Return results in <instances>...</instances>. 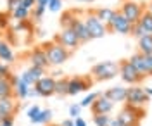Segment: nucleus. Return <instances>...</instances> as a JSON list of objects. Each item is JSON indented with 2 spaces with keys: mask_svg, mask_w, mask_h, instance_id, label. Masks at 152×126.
<instances>
[{
  "mask_svg": "<svg viewBox=\"0 0 152 126\" xmlns=\"http://www.w3.org/2000/svg\"><path fill=\"white\" fill-rule=\"evenodd\" d=\"M119 74V62L116 60H102L92 68V76L95 81H109Z\"/></svg>",
  "mask_w": 152,
  "mask_h": 126,
  "instance_id": "obj_1",
  "label": "nucleus"
},
{
  "mask_svg": "<svg viewBox=\"0 0 152 126\" xmlns=\"http://www.w3.org/2000/svg\"><path fill=\"white\" fill-rule=\"evenodd\" d=\"M42 47L45 49V54H47V59H48V66H62L67 59L71 57V52L66 50L57 42H48V43L42 45Z\"/></svg>",
  "mask_w": 152,
  "mask_h": 126,
  "instance_id": "obj_2",
  "label": "nucleus"
},
{
  "mask_svg": "<svg viewBox=\"0 0 152 126\" xmlns=\"http://www.w3.org/2000/svg\"><path fill=\"white\" fill-rule=\"evenodd\" d=\"M143 117H145V109L143 107H135V106H128V104L118 114V119L123 126H140Z\"/></svg>",
  "mask_w": 152,
  "mask_h": 126,
  "instance_id": "obj_3",
  "label": "nucleus"
},
{
  "mask_svg": "<svg viewBox=\"0 0 152 126\" xmlns=\"http://www.w3.org/2000/svg\"><path fill=\"white\" fill-rule=\"evenodd\" d=\"M83 21H85V24H86L88 33H90V40L104 38L105 35H107V28H105V24L97 19V16L94 14V9L92 10H85Z\"/></svg>",
  "mask_w": 152,
  "mask_h": 126,
  "instance_id": "obj_4",
  "label": "nucleus"
},
{
  "mask_svg": "<svg viewBox=\"0 0 152 126\" xmlns=\"http://www.w3.org/2000/svg\"><path fill=\"white\" fill-rule=\"evenodd\" d=\"M119 76L123 79L124 83H128L130 87H135V85H140L145 78L137 71V69L133 68L132 64H130V60L128 59H123V60H119Z\"/></svg>",
  "mask_w": 152,
  "mask_h": 126,
  "instance_id": "obj_5",
  "label": "nucleus"
},
{
  "mask_svg": "<svg viewBox=\"0 0 152 126\" xmlns=\"http://www.w3.org/2000/svg\"><path fill=\"white\" fill-rule=\"evenodd\" d=\"M121 14H123L126 19L130 21L132 24H137L142 14L147 10V4H140V2H133V0H126L123 5H121Z\"/></svg>",
  "mask_w": 152,
  "mask_h": 126,
  "instance_id": "obj_6",
  "label": "nucleus"
},
{
  "mask_svg": "<svg viewBox=\"0 0 152 126\" xmlns=\"http://www.w3.org/2000/svg\"><path fill=\"white\" fill-rule=\"evenodd\" d=\"M149 102H151V98H149V95L145 93L143 87L135 85V87L126 88V102H124V104L135 106V107H145Z\"/></svg>",
  "mask_w": 152,
  "mask_h": 126,
  "instance_id": "obj_7",
  "label": "nucleus"
},
{
  "mask_svg": "<svg viewBox=\"0 0 152 126\" xmlns=\"http://www.w3.org/2000/svg\"><path fill=\"white\" fill-rule=\"evenodd\" d=\"M107 33H119V35H132L133 24L121 14V10H116L114 17L111 19V23L105 26Z\"/></svg>",
  "mask_w": 152,
  "mask_h": 126,
  "instance_id": "obj_8",
  "label": "nucleus"
},
{
  "mask_svg": "<svg viewBox=\"0 0 152 126\" xmlns=\"http://www.w3.org/2000/svg\"><path fill=\"white\" fill-rule=\"evenodd\" d=\"M54 42L61 43V45H62L66 50H69V52L76 50L80 45H81V43H80V40H78V36H76V33L71 28H62V29H61V33L54 38Z\"/></svg>",
  "mask_w": 152,
  "mask_h": 126,
  "instance_id": "obj_9",
  "label": "nucleus"
},
{
  "mask_svg": "<svg viewBox=\"0 0 152 126\" xmlns=\"http://www.w3.org/2000/svg\"><path fill=\"white\" fill-rule=\"evenodd\" d=\"M94 85V79L92 78H85V76H73L69 78V87H67V95L76 97L78 93L86 92L88 88Z\"/></svg>",
  "mask_w": 152,
  "mask_h": 126,
  "instance_id": "obj_10",
  "label": "nucleus"
},
{
  "mask_svg": "<svg viewBox=\"0 0 152 126\" xmlns=\"http://www.w3.org/2000/svg\"><path fill=\"white\" fill-rule=\"evenodd\" d=\"M33 87H35V90L38 92L40 97H52V95H56L54 93V90H56V78L43 76V78H40Z\"/></svg>",
  "mask_w": 152,
  "mask_h": 126,
  "instance_id": "obj_11",
  "label": "nucleus"
},
{
  "mask_svg": "<svg viewBox=\"0 0 152 126\" xmlns=\"http://www.w3.org/2000/svg\"><path fill=\"white\" fill-rule=\"evenodd\" d=\"M78 14H80V10L76 12L75 19L71 23V29L76 33L80 43H88V42H90V33H88V29H86V24H85V21H83V17L78 16Z\"/></svg>",
  "mask_w": 152,
  "mask_h": 126,
  "instance_id": "obj_12",
  "label": "nucleus"
},
{
  "mask_svg": "<svg viewBox=\"0 0 152 126\" xmlns=\"http://www.w3.org/2000/svg\"><path fill=\"white\" fill-rule=\"evenodd\" d=\"M113 109H114V104L107 97H104L102 93H100V97L97 98L92 106H90V111H92V114H94V116L111 114V112H113Z\"/></svg>",
  "mask_w": 152,
  "mask_h": 126,
  "instance_id": "obj_13",
  "label": "nucleus"
},
{
  "mask_svg": "<svg viewBox=\"0 0 152 126\" xmlns=\"http://www.w3.org/2000/svg\"><path fill=\"white\" fill-rule=\"evenodd\" d=\"M29 62L31 66L40 69H47L48 68V59L47 54H45V49L43 47H35V49L29 52Z\"/></svg>",
  "mask_w": 152,
  "mask_h": 126,
  "instance_id": "obj_14",
  "label": "nucleus"
},
{
  "mask_svg": "<svg viewBox=\"0 0 152 126\" xmlns=\"http://www.w3.org/2000/svg\"><path fill=\"white\" fill-rule=\"evenodd\" d=\"M43 74H45V69H40V68H35V66H31V68H28L19 78H21V81H24L26 85L33 87V85L37 83L40 78H43Z\"/></svg>",
  "mask_w": 152,
  "mask_h": 126,
  "instance_id": "obj_15",
  "label": "nucleus"
},
{
  "mask_svg": "<svg viewBox=\"0 0 152 126\" xmlns=\"http://www.w3.org/2000/svg\"><path fill=\"white\" fill-rule=\"evenodd\" d=\"M18 102H16V97H5L0 98V116L7 117V116H14L18 112Z\"/></svg>",
  "mask_w": 152,
  "mask_h": 126,
  "instance_id": "obj_16",
  "label": "nucleus"
},
{
  "mask_svg": "<svg viewBox=\"0 0 152 126\" xmlns=\"http://www.w3.org/2000/svg\"><path fill=\"white\" fill-rule=\"evenodd\" d=\"M102 95L107 97L113 104H116V102H126V88L124 87H113V88H109V90H105Z\"/></svg>",
  "mask_w": 152,
  "mask_h": 126,
  "instance_id": "obj_17",
  "label": "nucleus"
},
{
  "mask_svg": "<svg viewBox=\"0 0 152 126\" xmlns=\"http://www.w3.org/2000/svg\"><path fill=\"white\" fill-rule=\"evenodd\" d=\"M0 62H5V64L14 62V52H12L9 43L4 40H0Z\"/></svg>",
  "mask_w": 152,
  "mask_h": 126,
  "instance_id": "obj_18",
  "label": "nucleus"
},
{
  "mask_svg": "<svg viewBox=\"0 0 152 126\" xmlns=\"http://www.w3.org/2000/svg\"><path fill=\"white\" fill-rule=\"evenodd\" d=\"M94 14L97 16V19L100 21V23H104L105 26H107V24L111 23V19L114 17L116 10L109 9V7H100V9H94Z\"/></svg>",
  "mask_w": 152,
  "mask_h": 126,
  "instance_id": "obj_19",
  "label": "nucleus"
},
{
  "mask_svg": "<svg viewBox=\"0 0 152 126\" xmlns=\"http://www.w3.org/2000/svg\"><path fill=\"white\" fill-rule=\"evenodd\" d=\"M138 52L142 55H152V35H145L138 40Z\"/></svg>",
  "mask_w": 152,
  "mask_h": 126,
  "instance_id": "obj_20",
  "label": "nucleus"
},
{
  "mask_svg": "<svg viewBox=\"0 0 152 126\" xmlns=\"http://www.w3.org/2000/svg\"><path fill=\"white\" fill-rule=\"evenodd\" d=\"M67 87H69V78H56V90L54 93L59 97H66L67 95Z\"/></svg>",
  "mask_w": 152,
  "mask_h": 126,
  "instance_id": "obj_21",
  "label": "nucleus"
},
{
  "mask_svg": "<svg viewBox=\"0 0 152 126\" xmlns=\"http://www.w3.org/2000/svg\"><path fill=\"white\" fill-rule=\"evenodd\" d=\"M52 119V111L50 109H42L40 111V114L38 116H35L33 119H29L33 125H45V123H48Z\"/></svg>",
  "mask_w": 152,
  "mask_h": 126,
  "instance_id": "obj_22",
  "label": "nucleus"
},
{
  "mask_svg": "<svg viewBox=\"0 0 152 126\" xmlns=\"http://www.w3.org/2000/svg\"><path fill=\"white\" fill-rule=\"evenodd\" d=\"M138 24L143 28V31L147 33V35H152V14L149 10H145L142 14V17L138 21Z\"/></svg>",
  "mask_w": 152,
  "mask_h": 126,
  "instance_id": "obj_23",
  "label": "nucleus"
},
{
  "mask_svg": "<svg viewBox=\"0 0 152 126\" xmlns=\"http://www.w3.org/2000/svg\"><path fill=\"white\" fill-rule=\"evenodd\" d=\"M29 85H26L24 81H21L19 79L18 87L14 88V95H16V98H21V100H24V98H28V92H29Z\"/></svg>",
  "mask_w": 152,
  "mask_h": 126,
  "instance_id": "obj_24",
  "label": "nucleus"
},
{
  "mask_svg": "<svg viewBox=\"0 0 152 126\" xmlns=\"http://www.w3.org/2000/svg\"><path fill=\"white\" fill-rule=\"evenodd\" d=\"M5 97H16L14 88L9 85L7 79H0V98H5Z\"/></svg>",
  "mask_w": 152,
  "mask_h": 126,
  "instance_id": "obj_25",
  "label": "nucleus"
},
{
  "mask_svg": "<svg viewBox=\"0 0 152 126\" xmlns=\"http://www.w3.org/2000/svg\"><path fill=\"white\" fill-rule=\"evenodd\" d=\"M10 14H12V17H14L16 21H18V23H23V21H26V19H28L29 10H28V9H24L23 5H19L18 9H14L12 12H10Z\"/></svg>",
  "mask_w": 152,
  "mask_h": 126,
  "instance_id": "obj_26",
  "label": "nucleus"
},
{
  "mask_svg": "<svg viewBox=\"0 0 152 126\" xmlns=\"http://www.w3.org/2000/svg\"><path fill=\"white\" fill-rule=\"evenodd\" d=\"M143 60V76H152V55H142Z\"/></svg>",
  "mask_w": 152,
  "mask_h": 126,
  "instance_id": "obj_27",
  "label": "nucleus"
},
{
  "mask_svg": "<svg viewBox=\"0 0 152 126\" xmlns=\"http://www.w3.org/2000/svg\"><path fill=\"white\" fill-rule=\"evenodd\" d=\"M99 97H100V92H92L90 95H86V97L83 98L81 102H80L81 109H83V107H90V106H92V104H94V102H95V100H97Z\"/></svg>",
  "mask_w": 152,
  "mask_h": 126,
  "instance_id": "obj_28",
  "label": "nucleus"
},
{
  "mask_svg": "<svg viewBox=\"0 0 152 126\" xmlns=\"http://www.w3.org/2000/svg\"><path fill=\"white\" fill-rule=\"evenodd\" d=\"M111 119H113V117L109 116V114H104V116H94V123H95V126H109Z\"/></svg>",
  "mask_w": 152,
  "mask_h": 126,
  "instance_id": "obj_29",
  "label": "nucleus"
},
{
  "mask_svg": "<svg viewBox=\"0 0 152 126\" xmlns=\"http://www.w3.org/2000/svg\"><path fill=\"white\" fill-rule=\"evenodd\" d=\"M69 116H71V119L81 117V106L80 104H71L69 106Z\"/></svg>",
  "mask_w": 152,
  "mask_h": 126,
  "instance_id": "obj_30",
  "label": "nucleus"
},
{
  "mask_svg": "<svg viewBox=\"0 0 152 126\" xmlns=\"http://www.w3.org/2000/svg\"><path fill=\"white\" fill-rule=\"evenodd\" d=\"M145 35H147V33L143 31V28L138 24V23H137V24H133V28H132V36H135L137 40H140L142 36H145Z\"/></svg>",
  "mask_w": 152,
  "mask_h": 126,
  "instance_id": "obj_31",
  "label": "nucleus"
},
{
  "mask_svg": "<svg viewBox=\"0 0 152 126\" xmlns=\"http://www.w3.org/2000/svg\"><path fill=\"white\" fill-rule=\"evenodd\" d=\"M47 9L50 12H59V10L62 9V0H48Z\"/></svg>",
  "mask_w": 152,
  "mask_h": 126,
  "instance_id": "obj_32",
  "label": "nucleus"
},
{
  "mask_svg": "<svg viewBox=\"0 0 152 126\" xmlns=\"http://www.w3.org/2000/svg\"><path fill=\"white\" fill-rule=\"evenodd\" d=\"M10 74H12V71H10L9 64H5V62H0V79H7Z\"/></svg>",
  "mask_w": 152,
  "mask_h": 126,
  "instance_id": "obj_33",
  "label": "nucleus"
},
{
  "mask_svg": "<svg viewBox=\"0 0 152 126\" xmlns=\"http://www.w3.org/2000/svg\"><path fill=\"white\" fill-rule=\"evenodd\" d=\"M40 111H42V107H40V106H37V104H35V106L28 107V111H26V116H28L29 119H33V117H35V116H38V114H40Z\"/></svg>",
  "mask_w": 152,
  "mask_h": 126,
  "instance_id": "obj_34",
  "label": "nucleus"
},
{
  "mask_svg": "<svg viewBox=\"0 0 152 126\" xmlns=\"http://www.w3.org/2000/svg\"><path fill=\"white\" fill-rule=\"evenodd\" d=\"M47 10V7H43V5H35V10H33V17L35 19H40L42 16H43V12Z\"/></svg>",
  "mask_w": 152,
  "mask_h": 126,
  "instance_id": "obj_35",
  "label": "nucleus"
},
{
  "mask_svg": "<svg viewBox=\"0 0 152 126\" xmlns=\"http://www.w3.org/2000/svg\"><path fill=\"white\" fill-rule=\"evenodd\" d=\"M21 4H23V0H7V10L12 12L14 9H18Z\"/></svg>",
  "mask_w": 152,
  "mask_h": 126,
  "instance_id": "obj_36",
  "label": "nucleus"
},
{
  "mask_svg": "<svg viewBox=\"0 0 152 126\" xmlns=\"http://www.w3.org/2000/svg\"><path fill=\"white\" fill-rule=\"evenodd\" d=\"M19 79H21V78H19L18 74H14V73H12V74H10V76L7 78V81H9V85H10L12 88H16V87H18Z\"/></svg>",
  "mask_w": 152,
  "mask_h": 126,
  "instance_id": "obj_37",
  "label": "nucleus"
},
{
  "mask_svg": "<svg viewBox=\"0 0 152 126\" xmlns=\"http://www.w3.org/2000/svg\"><path fill=\"white\" fill-rule=\"evenodd\" d=\"M0 126H14V116L2 117V121H0Z\"/></svg>",
  "mask_w": 152,
  "mask_h": 126,
  "instance_id": "obj_38",
  "label": "nucleus"
},
{
  "mask_svg": "<svg viewBox=\"0 0 152 126\" xmlns=\"http://www.w3.org/2000/svg\"><path fill=\"white\" fill-rule=\"evenodd\" d=\"M21 5H23V7H24V9H31V7H35V5H37V0H23V4H21Z\"/></svg>",
  "mask_w": 152,
  "mask_h": 126,
  "instance_id": "obj_39",
  "label": "nucleus"
},
{
  "mask_svg": "<svg viewBox=\"0 0 152 126\" xmlns=\"http://www.w3.org/2000/svg\"><path fill=\"white\" fill-rule=\"evenodd\" d=\"M75 126H88V125H86V121L83 119V117H76L75 119Z\"/></svg>",
  "mask_w": 152,
  "mask_h": 126,
  "instance_id": "obj_40",
  "label": "nucleus"
},
{
  "mask_svg": "<svg viewBox=\"0 0 152 126\" xmlns=\"http://www.w3.org/2000/svg\"><path fill=\"white\" fill-rule=\"evenodd\" d=\"M61 126H75V119H71V117H69V119H64Z\"/></svg>",
  "mask_w": 152,
  "mask_h": 126,
  "instance_id": "obj_41",
  "label": "nucleus"
},
{
  "mask_svg": "<svg viewBox=\"0 0 152 126\" xmlns=\"http://www.w3.org/2000/svg\"><path fill=\"white\" fill-rule=\"evenodd\" d=\"M28 97H40V95H38V92L35 90V87H31V88H29V92H28Z\"/></svg>",
  "mask_w": 152,
  "mask_h": 126,
  "instance_id": "obj_42",
  "label": "nucleus"
},
{
  "mask_svg": "<svg viewBox=\"0 0 152 126\" xmlns=\"http://www.w3.org/2000/svg\"><path fill=\"white\" fill-rule=\"evenodd\" d=\"M109 126H123V125L119 123V119H118V117H113V119H111V123H109Z\"/></svg>",
  "mask_w": 152,
  "mask_h": 126,
  "instance_id": "obj_43",
  "label": "nucleus"
},
{
  "mask_svg": "<svg viewBox=\"0 0 152 126\" xmlns=\"http://www.w3.org/2000/svg\"><path fill=\"white\" fill-rule=\"evenodd\" d=\"M37 5H43V7H47L48 0H37Z\"/></svg>",
  "mask_w": 152,
  "mask_h": 126,
  "instance_id": "obj_44",
  "label": "nucleus"
},
{
  "mask_svg": "<svg viewBox=\"0 0 152 126\" xmlns=\"http://www.w3.org/2000/svg\"><path fill=\"white\" fill-rule=\"evenodd\" d=\"M143 90H145V93L149 95V98H152V88H151V87H145Z\"/></svg>",
  "mask_w": 152,
  "mask_h": 126,
  "instance_id": "obj_45",
  "label": "nucleus"
},
{
  "mask_svg": "<svg viewBox=\"0 0 152 126\" xmlns=\"http://www.w3.org/2000/svg\"><path fill=\"white\" fill-rule=\"evenodd\" d=\"M147 10H149V12L152 14V0L149 2V4H147Z\"/></svg>",
  "mask_w": 152,
  "mask_h": 126,
  "instance_id": "obj_46",
  "label": "nucleus"
},
{
  "mask_svg": "<svg viewBox=\"0 0 152 126\" xmlns=\"http://www.w3.org/2000/svg\"><path fill=\"white\" fill-rule=\"evenodd\" d=\"M78 2H85V4H92V2H95V0H78Z\"/></svg>",
  "mask_w": 152,
  "mask_h": 126,
  "instance_id": "obj_47",
  "label": "nucleus"
},
{
  "mask_svg": "<svg viewBox=\"0 0 152 126\" xmlns=\"http://www.w3.org/2000/svg\"><path fill=\"white\" fill-rule=\"evenodd\" d=\"M50 126H61V125H50Z\"/></svg>",
  "mask_w": 152,
  "mask_h": 126,
  "instance_id": "obj_48",
  "label": "nucleus"
},
{
  "mask_svg": "<svg viewBox=\"0 0 152 126\" xmlns=\"http://www.w3.org/2000/svg\"><path fill=\"white\" fill-rule=\"evenodd\" d=\"M0 121H2V116H0Z\"/></svg>",
  "mask_w": 152,
  "mask_h": 126,
  "instance_id": "obj_49",
  "label": "nucleus"
},
{
  "mask_svg": "<svg viewBox=\"0 0 152 126\" xmlns=\"http://www.w3.org/2000/svg\"><path fill=\"white\" fill-rule=\"evenodd\" d=\"M124 2H126V0H124Z\"/></svg>",
  "mask_w": 152,
  "mask_h": 126,
  "instance_id": "obj_50",
  "label": "nucleus"
}]
</instances>
